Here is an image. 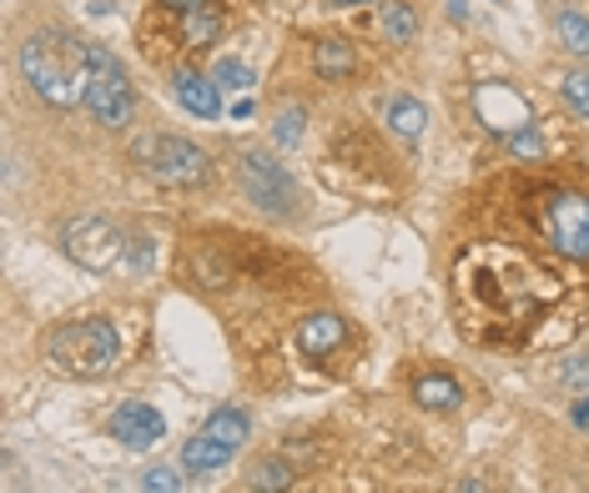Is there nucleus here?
Segmentation results:
<instances>
[{"mask_svg":"<svg viewBox=\"0 0 589 493\" xmlns=\"http://www.w3.org/2000/svg\"><path fill=\"white\" fill-rule=\"evenodd\" d=\"M473 106H479L483 127L494 131V136H514V131L530 127V106H524V96L509 91L504 81H489L473 91Z\"/></svg>","mask_w":589,"mask_h":493,"instance_id":"obj_9","label":"nucleus"},{"mask_svg":"<svg viewBox=\"0 0 589 493\" xmlns=\"http://www.w3.org/2000/svg\"><path fill=\"white\" fill-rule=\"evenodd\" d=\"M303 127H307V111L303 106H287L283 117H277V127H272V136H277V146H297V141H303Z\"/></svg>","mask_w":589,"mask_h":493,"instance_id":"obj_24","label":"nucleus"},{"mask_svg":"<svg viewBox=\"0 0 589 493\" xmlns=\"http://www.w3.org/2000/svg\"><path fill=\"white\" fill-rule=\"evenodd\" d=\"M111 434L127 448H152L156 438L166 434V418L156 408H146V403H121V408L111 413Z\"/></svg>","mask_w":589,"mask_h":493,"instance_id":"obj_10","label":"nucleus"},{"mask_svg":"<svg viewBox=\"0 0 589 493\" xmlns=\"http://www.w3.org/2000/svg\"><path fill=\"white\" fill-rule=\"evenodd\" d=\"M559 46L575 51V56H589V21L579 11H559Z\"/></svg>","mask_w":589,"mask_h":493,"instance_id":"obj_21","label":"nucleus"},{"mask_svg":"<svg viewBox=\"0 0 589 493\" xmlns=\"http://www.w3.org/2000/svg\"><path fill=\"white\" fill-rule=\"evenodd\" d=\"M142 493H182V479H177V469H146L142 473Z\"/></svg>","mask_w":589,"mask_h":493,"instance_id":"obj_25","label":"nucleus"},{"mask_svg":"<svg viewBox=\"0 0 589 493\" xmlns=\"http://www.w3.org/2000/svg\"><path fill=\"white\" fill-rule=\"evenodd\" d=\"M534 222H539L544 242H549L554 252L589 262V197L585 191H539Z\"/></svg>","mask_w":589,"mask_h":493,"instance_id":"obj_5","label":"nucleus"},{"mask_svg":"<svg viewBox=\"0 0 589 493\" xmlns=\"http://www.w3.org/2000/svg\"><path fill=\"white\" fill-rule=\"evenodd\" d=\"M182 35H187V46H212L217 35H222V11H217L212 0L197 6V11L182 15Z\"/></svg>","mask_w":589,"mask_h":493,"instance_id":"obj_19","label":"nucleus"},{"mask_svg":"<svg viewBox=\"0 0 589 493\" xmlns=\"http://www.w3.org/2000/svg\"><path fill=\"white\" fill-rule=\"evenodd\" d=\"M166 11H177V15H187V11H197V6H207V0H162Z\"/></svg>","mask_w":589,"mask_h":493,"instance_id":"obj_28","label":"nucleus"},{"mask_svg":"<svg viewBox=\"0 0 589 493\" xmlns=\"http://www.w3.org/2000/svg\"><path fill=\"white\" fill-rule=\"evenodd\" d=\"M297 342H303L307 358H328L332 348H342V342H348V322H342L338 313H313V317H303Z\"/></svg>","mask_w":589,"mask_h":493,"instance_id":"obj_11","label":"nucleus"},{"mask_svg":"<svg viewBox=\"0 0 589 493\" xmlns=\"http://www.w3.org/2000/svg\"><path fill=\"white\" fill-rule=\"evenodd\" d=\"M61 246H66V258L86 272H107L127 258V232H121L111 217H76L66 222L61 232Z\"/></svg>","mask_w":589,"mask_h":493,"instance_id":"obj_7","label":"nucleus"},{"mask_svg":"<svg viewBox=\"0 0 589 493\" xmlns=\"http://www.w3.org/2000/svg\"><path fill=\"white\" fill-rule=\"evenodd\" d=\"M358 70V46L353 41H323L318 46V76L323 81H342Z\"/></svg>","mask_w":589,"mask_h":493,"instance_id":"obj_17","label":"nucleus"},{"mask_svg":"<svg viewBox=\"0 0 589 493\" xmlns=\"http://www.w3.org/2000/svg\"><path fill=\"white\" fill-rule=\"evenodd\" d=\"M332 6H348V11H363V6H378V0H332Z\"/></svg>","mask_w":589,"mask_h":493,"instance_id":"obj_29","label":"nucleus"},{"mask_svg":"<svg viewBox=\"0 0 589 493\" xmlns=\"http://www.w3.org/2000/svg\"><path fill=\"white\" fill-rule=\"evenodd\" d=\"M378 31L389 35L393 46H408L413 35H418V11H413L408 0H378Z\"/></svg>","mask_w":589,"mask_h":493,"instance_id":"obj_15","label":"nucleus"},{"mask_svg":"<svg viewBox=\"0 0 589 493\" xmlns=\"http://www.w3.org/2000/svg\"><path fill=\"white\" fill-rule=\"evenodd\" d=\"M237 182H242V197L262 211H293L297 207V187L283 166L272 162L268 152H242L237 156Z\"/></svg>","mask_w":589,"mask_h":493,"instance_id":"obj_8","label":"nucleus"},{"mask_svg":"<svg viewBox=\"0 0 589 493\" xmlns=\"http://www.w3.org/2000/svg\"><path fill=\"white\" fill-rule=\"evenodd\" d=\"M459 493H483V483H479V479H463V483H459Z\"/></svg>","mask_w":589,"mask_h":493,"instance_id":"obj_30","label":"nucleus"},{"mask_svg":"<svg viewBox=\"0 0 589 493\" xmlns=\"http://www.w3.org/2000/svg\"><path fill=\"white\" fill-rule=\"evenodd\" d=\"M207 438H217V443H227V448H242L248 443V434H252V423H248V413L242 408H217L212 418H207V428H201Z\"/></svg>","mask_w":589,"mask_h":493,"instance_id":"obj_18","label":"nucleus"},{"mask_svg":"<svg viewBox=\"0 0 589 493\" xmlns=\"http://www.w3.org/2000/svg\"><path fill=\"white\" fill-rule=\"evenodd\" d=\"M51 358H56V368H66V373H76V377H107L121 358V332L107 317L66 322V328H56V338H51Z\"/></svg>","mask_w":589,"mask_h":493,"instance_id":"obj_3","label":"nucleus"},{"mask_svg":"<svg viewBox=\"0 0 589 493\" xmlns=\"http://www.w3.org/2000/svg\"><path fill=\"white\" fill-rule=\"evenodd\" d=\"M252 489L258 493H287L293 489V469H287L283 458H262L258 469H252Z\"/></svg>","mask_w":589,"mask_h":493,"instance_id":"obj_20","label":"nucleus"},{"mask_svg":"<svg viewBox=\"0 0 589 493\" xmlns=\"http://www.w3.org/2000/svg\"><path fill=\"white\" fill-rule=\"evenodd\" d=\"M212 81L227 86V91H248V86H252V66H248V61H232V56H227V61H217Z\"/></svg>","mask_w":589,"mask_h":493,"instance_id":"obj_22","label":"nucleus"},{"mask_svg":"<svg viewBox=\"0 0 589 493\" xmlns=\"http://www.w3.org/2000/svg\"><path fill=\"white\" fill-rule=\"evenodd\" d=\"M559 383L565 387H589V352H579V358H569L565 373H559Z\"/></svg>","mask_w":589,"mask_h":493,"instance_id":"obj_27","label":"nucleus"},{"mask_svg":"<svg viewBox=\"0 0 589 493\" xmlns=\"http://www.w3.org/2000/svg\"><path fill=\"white\" fill-rule=\"evenodd\" d=\"M177 101L187 106L192 117L212 121L222 111V96H217V81L212 76H201V70H177Z\"/></svg>","mask_w":589,"mask_h":493,"instance_id":"obj_12","label":"nucleus"},{"mask_svg":"<svg viewBox=\"0 0 589 493\" xmlns=\"http://www.w3.org/2000/svg\"><path fill=\"white\" fill-rule=\"evenodd\" d=\"M227 463H232V448L207 434H192L187 448H182V469L187 473H217V469H227Z\"/></svg>","mask_w":589,"mask_h":493,"instance_id":"obj_14","label":"nucleus"},{"mask_svg":"<svg viewBox=\"0 0 589 493\" xmlns=\"http://www.w3.org/2000/svg\"><path fill=\"white\" fill-rule=\"evenodd\" d=\"M86 61H91V76H86V111H91L101 127H127L131 121V81L127 70L117 66L107 46H86Z\"/></svg>","mask_w":589,"mask_h":493,"instance_id":"obj_6","label":"nucleus"},{"mask_svg":"<svg viewBox=\"0 0 589 493\" xmlns=\"http://www.w3.org/2000/svg\"><path fill=\"white\" fill-rule=\"evenodd\" d=\"M21 70L31 91L51 106H76L86 101V76H91V61H86V41L66 31H36L21 46Z\"/></svg>","mask_w":589,"mask_h":493,"instance_id":"obj_2","label":"nucleus"},{"mask_svg":"<svg viewBox=\"0 0 589 493\" xmlns=\"http://www.w3.org/2000/svg\"><path fill=\"white\" fill-rule=\"evenodd\" d=\"M504 146L514 156H544V141H539V131L534 127H524V131H514V136H504Z\"/></svg>","mask_w":589,"mask_h":493,"instance_id":"obj_26","label":"nucleus"},{"mask_svg":"<svg viewBox=\"0 0 589 493\" xmlns=\"http://www.w3.org/2000/svg\"><path fill=\"white\" fill-rule=\"evenodd\" d=\"M137 166H142L152 182H162V187H197V182H207V172H212V162H207V152H201L197 141L166 136V131L137 141Z\"/></svg>","mask_w":589,"mask_h":493,"instance_id":"obj_4","label":"nucleus"},{"mask_svg":"<svg viewBox=\"0 0 589 493\" xmlns=\"http://www.w3.org/2000/svg\"><path fill=\"white\" fill-rule=\"evenodd\" d=\"M459 297L494 338L530 332L559 297V282L514 246H469L454 267Z\"/></svg>","mask_w":589,"mask_h":493,"instance_id":"obj_1","label":"nucleus"},{"mask_svg":"<svg viewBox=\"0 0 589 493\" xmlns=\"http://www.w3.org/2000/svg\"><path fill=\"white\" fill-rule=\"evenodd\" d=\"M413 398H418V408L448 413V408H459V403H463V387L454 383L448 373H418V377H413Z\"/></svg>","mask_w":589,"mask_h":493,"instance_id":"obj_13","label":"nucleus"},{"mask_svg":"<svg viewBox=\"0 0 589 493\" xmlns=\"http://www.w3.org/2000/svg\"><path fill=\"white\" fill-rule=\"evenodd\" d=\"M575 423H589V398H585V403H575Z\"/></svg>","mask_w":589,"mask_h":493,"instance_id":"obj_31","label":"nucleus"},{"mask_svg":"<svg viewBox=\"0 0 589 493\" xmlns=\"http://www.w3.org/2000/svg\"><path fill=\"white\" fill-rule=\"evenodd\" d=\"M389 131L393 136H403V141H418L424 136V127H428V111H424V101H413V96H393L389 101Z\"/></svg>","mask_w":589,"mask_h":493,"instance_id":"obj_16","label":"nucleus"},{"mask_svg":"<svg viewBox=\"0 0 589 493\" xmlns=\"http://www.w3.org/2000/svg\"><path fill=\"white\" fill-rule=\"evenodd\" d=\"M559 91H565L575 117H589V70H569L565 81H559Z\"/></svg>","mask_w":589,"mask_h":493,"instance_id":"obj_23","label":"nucleus"}]
</instances>
